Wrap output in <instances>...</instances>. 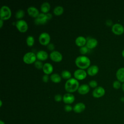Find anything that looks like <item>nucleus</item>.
Returning <instances> with one entry per match:
<instances>
[{"instance_id":"f257e3e1","label":"nucleus","mask_w":124,"mask_h":124,"mask_svg":"<svg viewBox=\"0 0 124 124\" xmlns=\"http://www.w3.org/2000/svg\"><path fill=\"white\" fill-rule=\"evenodd\" d=\"M75 64L79 69L84 70L90 66L91 61L88 57L85 55H81L76 58Z\"/></svg>"},{"instance_id":"f03ea898","label":"nucleus","mask_w":124,"mask_h":124,"mask_svg":"<svg viewBox=\"0 0 124 124\" xmlns=\"http://www.w3.org/2000/svg\"><path fill=\"white\" fill-rule=\"evenodd\" d=\"M79 86V82L75 78H71L68 79L64 85V89L66 92L71 93L78 90Z\"/></svg>"},{"instance_id":"7ed1b4c3","label":"nucleus","mask_w":124,"mask_h":124,"mask_svg":"<svg viewBox=\"0 0 124 124\" xmlns=\"http://www.w3.org/2000/svg\"><path fill=\"white\" fill-rule=\"evenodd\" d=\"M12 15V12L10 8L6 6L3 5L0 8V19L4 20L9 19Z\"/></svg>"},{"instance_id":"20e7f679","label":"nucleus","mask_w":124,"mask_h":124,"mask_svg":"<svg viewBox=\"0 0 124 124\" xmlns=\"http://www.w3.org/2000/svg\"><path fill=\"white\" fill-rule=\"evenodd\" d=\"M36 55L33 52H28L24 54L23 57V62L26 64L34 63L36 61Z\"/></svg>"},{"instance_id":"39448f33","label":"nucleus","mask_w":124,"mask_h":124,"mask_svg":"<svg viewBox=\"0 0 124 124\" xmlns=\"http://www.w3.org/2000/svg\"><path fill=\"white\" fill-rule=\"evenodd\" d=\"M16 26L18 31L21 32H25L28 29V25L27 22L23 20H18L16 23Z\"/></svg>"},{"instance_id":"423d86ee","label":"nucleus","mask_w":124,"mask_h":124,"mask_svg":"<svg viewBox=\"0 0 124 124\" xmlns=\"http://www.w3.org/2000/svg\"><path fill=\"white\" fill-rule=\"evenodd\" d=\"M38 40L41 45L43 46H47L50 43V36L46 32H42L39 35Z\"/></svg>"},{"instance_id":"0eeeda50","label":"nucleus","mask_w":124,"mask_h":124,"mask_svg":"<svg viewBox=\"0 0 124 124\" xmlns=\"http://www.w3.org/2000/svg\"><path fill=\"white\" fill-rule=\"evenodd\" d=\"M48 20L46 14L42 13H40L38 16L35 18L34 20V22L36 25H44L47 23Z\"/></svg>"},{"instance_id":"6e6552de","label":"nucleus","mask_w":124,"mask_h":124,"mask_svg":"<svg viewBox=\"0 0 124 124\" xmlns=\"http://www.w3.org/2000/svg\"><path fill=\"white\" fill-rule=\"evenodd\" d=\"M87 73L85 70L81 69H78L75 71L74 76L75 78L78 80H83L87 77Z\"/></svg>"},{"instance_id":"1a4fd4ad","label":"nucleus","mask_w":124,"mask_h":124,"mask_svg":"<svg viewBox=\"0 0 124 124\" xmlns=\"http://www.w3.org/2000/svg\"><path fill=\"white\" fill-rule=\"evenodd\" d=\"M49 57L52 61L56 62H60L62 60V54L59 51L56 50H54L52 51L50 53Z\"/></svg>"},{"instance_id":"9d476101","label":"nucleus","mask_w":124,"mask_h":124,"mask_svg":"<svg viewBox=\"0 0 124 124\" xmlns=\"http://www.w3.org/2000/svg\"><path fill=\"white\" fill-rule=\"evenodd\" d=\"M105 94V89L101 87L98 86L95 88L92 92V95L94 98H100L102 97Z\"/></svg>"},{"instance_id":"9b49d317","label":"nucleus","mask_w":124,"mask_h":124,"mask_svg":"<svg viewBox=\"0 0 124 124\" xmlns=\"http://www.w3.org/2000/svg\"><path fill=\"white\" fill-rule=\"evenodd\" d=\"M111 31L116 35H121L124 32V27L121 24L115 23L112 25Z\"/></svg>"},{"instance_id":"f8f14e48","label":"nucleus","mask_w":124,"mask_h":124,"mask_svg":"<svg viewBox=\"0 0 124 124\" xmlns=\"http://www.w3.org/2000/svg\"><path fill=\"white\" fill-rule=\"evenodd\" d=\"M75 96L71 93H66L64 94L62 97L63 102L66 104L70 105L75 101Z\"/></svg>"},{"instance_id":"ddd939ff","label":"nucleus","mask_w":124,"mask_h":124,"mask_svg":"<svg viewBox=\"0 0 124 124\" xmlns=\"http://www.w3.org/2000/svg\"><path fill=\"white\" fill-rule=\"evenodd\" d=\"M27 12L29 15L32 17H37L40 14L38 9L34 6H30L27 9Z\"/></svg>"},{"instance_id":"4468645a","label":"nucleus","mask_w":124,"mask_h":124,"mask_svg":"<svg viewBox=\"0 0 124 124\" xmlns=\"http://www.w3.org/2000/svg\"><path fill=\"white\" fill-rule=\"evenodd\" d=\"M98 44L97 40L94 38L90 37L89 39H87V43L86 46L89 49H93L95 48Z\"/></svg>"},{"instance_id":"2eb2a0df","label":"nucleus","mask_w":124,"mask_h":124,"mask_svg":"<svg viewBox=\"0 0 124 124\" xmlns=\"http://www.w3.org/2000/svg\"><path fill=\"white\" fill-rule=\"evenodd\" d=\"M86 108L85 105L81 102L75 104L73 108V110L76 113H81Z\"/></svg>"},{"instance_id":"dca6fc26","label":"nucleus","mask_w":124,"mask_h":124,"mask_svg":"<svg viewBox=\"0 0 124 124\" xmlns=\"http://www.w3.org/2000/svg\"><path fill=\"white\" fill-rule=\"evenodd\" d=\"M99 71V68L96 65H93L87 68V73L91 76H93L96 75Z\"/></svg>"},{"instance_id":"f3484780","label":"nucleus","mask_w":124,"mask_h":124,"mask_svg":"<svg viewBox=\"0 0 124 124\" xmlns=\"http://www.w3.org/2000/svg\"><path fill=\"white\" fill-rule=\"evenodd\" d=\"M90 91V86L88 84H83L80 85L78 88V92L80 94H86Z\"/></svg>"},{"instance_id":"a211bd4d","label":"nucleus","mask_w":124,"mask_h":124,"mask_svg":"<svg viewBox=\"0 0 124 124\" xmlns=\"http://www.w3.org/2000/svg\"><path fill=\"white\" fill-rule=\"evenodd\" d=\"M36 55L38 60L41 61L46 60L48 57V55L46 51L43 50H41L38 51Z\"/></svg>"},{"instance_id":"6ab92c4d","label":"nucleus","mask_w":124,"mask_h":124,"mask_svg":"<svg viewBox=\"0 0 124 124\" xmlns=\"http://www.w3.org/2000/svg\"><path fill=\"white\" fill-rule=\"evenodd\" d=\"M42 69L45 74L48 75L52 73L53 70V67L50 63L46 62L44 64Z\"/></svg>"},{"instance_id":"aec40b11","label":"nucleus","mask_w":124,"mask_h":124,"mask_svg":"<svg viewBox=\"0 0 124 124\" xmlns=\"http://www.w3.org/2000/svg\"><path fill=\"white\" fill-rule=\"evenodd\" d=\"M87 43V39L84 37L82 36H78L75 40V43L78 46L82 47L85 46Z\"/></svg>"},{"instance_id":"412c9836","label":"nucleus","mask_w":124,"mask_h":124,"mask_svg":"<svg viewBox=\"0 0 124 124\" xmlns=\"http://www.w3.org/2000/svg\"><path fill=\"white\" fill-rule=\"evenodd\" d=\"M116 76L118 80L124 83V67L120 68L117 71Z\"/></svg>"},{"instance_id":"4be33fe9","label":"nucleus","mask_w":124,"mask_h":124,"mask_svg":"<svg viewBox=\"0 0 124 124\" xmlns=\"http://www.w3.org/2000/svg\"><path fill=\"white\" fill-rule=\"evenodd\" d=\"M50 9V4L48 2H44L41 5V11L44 14H47Z\"/></svg>"},{"instance_id":"5701e85b","label":"nucleus","mask_w":124,"mask_h":124,"mask_svg":"<svg viewBox=\"0 0 124 124\" xmlns=\"http://www.w3.org/2000/svg\"><path fill=\"white\" fill-rule=\"evenodd\" d=\"M50 79L54 83H60L62 80V77L57 73L52 74L50 76Z\"/></svg>"},{"instance_id":"b1692460","label":"nucleus","mask_w":124,"mask_h":124,"mask_svg":"<svg viewBox=\"0 0 124 124\" xmlns=\"http://www.w3.org/2000/svg\"><path fill=\"white\" fill-rule=\"evenodd\" d=\"M64 9L63 7L61 6H57L53 9V13L55 15L59 16H61L63 14Z\"/></svg>"},{"instance_id":"393cba45","label":"nucleus","mask_w":124,"mask_h":124,"mask_svg":"<svg viewBox=\"0 0 124 124\" xmlns=\"http://www.w3.org/2000/svg\"><path fill=\"white\" fill-rule=\"evenodd\" d=\"M71 73L70 71L64 70L62 71L61 73V77L62 78L65 79H69L71 78Z\"/></svg>"},{"instance_id":"a878e982","label":"nucleus","mask_w":124,"mask_h":124,"mask_svg":"<svg viewBox=\"0 0 124 124\" xmlns=\"http://www.w3.org/2000/svg\"><path fill=\"white\" fill-rule=\"evenodd\" d=\"M26 44L29 46H32L34 44V38L31 35L28 36L26 38Z\"/></svg>"},{"instance_id":"bb28decb","label":"nucleus","mask_w":124,"mask_h":124,"mask_svg":"<svg viewBox=\"0 0 124 124\" xmlns=\"http://www.w3.org/2000/svg\"><path fill=\"white\" fill-rule=\"evenodd\" d=\"M24 15H25L24 11L23 10L20 9L17 11L16 12V13L15 17H16V18L20 20V19H21L24 16Z\"/></svg>"},{"instance_id":"cd10ccee","label":"nucleus","mask_w":124,"mask_h":124,"mask_svg":"<svg viewBox=\"0 0 124 124\" xmlns=\"http://www.w3.org/2000/svg\"><path fill=\"white\" fill-rule=\"evenodd\" d=\"M34 63V66L36 68H37L38 69H43L44 64H43V62H42V61L37 60V61H36Z\"/></svg>"},{"instance_id":"c85d7f7f","label":"nucleus","mask_w":124,"mask_h":124,"mask_svg":"<svg viewBox=\"0 0 124 124\" xmlns=\"http://www.w3.org/2000/svg\"><path fill=\"white\" fill-rule=\"evenodd\" d=\"M88 48L86 46H83L82 47H80L79 48V52L80 53L84 55L86 54L88 52Z\"/></svg>"},{"instance_id":"c756f323","label":"nucleus","mask_w":124,"mask_h":124,"mask_svg":"<svg viewBox=\"0 0 124 124\" xmlns=\"http://www.w3.org/2000/svg\"><path fill=\"white\" fill-rule=\"evenodd\" d=\"M112 86L114 89H118L121 87V84L120 81H119V80H115L113 82Z\"/></svg>"},{"instance_id":"7c9ffc66","label":"nucleus","mask_w":124,"mask_h":124,"mask_svg":"<svg viewBox=\"0 0 124 124\" xmlns=\"http://www.w3.org/2000/svg\"><path fill=\"white\" fill-rule=\"evenodd\" d=\"M88 85L89 86H90L92 88H96L97 87L98 83L96 80H92L89 82Z\"/></svg>"},{"instance_id":"2f4dec72","label":"nucleus","mask_w":124,"mask_h":124,"mask_svg":"<svg viewBox=\"0 0 124 124\" xmlns=\"http://www.w3.org/2000/svg\"><path fill=\"white\" fill-rule=\"evenodd\" d=\"M62 97L60 94H57L54 96V100L56 102H61L62 99Z\"/></svg>"},{"instance_id":"473e14b6","label":"nucleus","mask_w":124,"mask_h":124,"mask_svg":"<svg viewBox=\"0 0 124 124\" xmlns=\"http://www.w3.org/2000/svg\"><path fill=\"white\" fill-rule=\"evenodd\" d=\"M73 108H72V107L70 105H68V104L66 105L64 107V110L66 112H70L72 111L73 110Z\"/></svg>"},{"instance_id":"72a5a7b5","label":"nucleus","mask_w":124,"mask_h":124,"mask_svg":"<svg viewBox=\"0 0 124 124\" xmlns=\"http://www.w3.org/2000/svg\"><path fill=\"white\" fill-rule=\"evenodd\" d=\"M47 48L48 50L53 51H54L55 46H54V45L52 43H49L48 45H47Z\"/></svg>"},{"instance_id":"f704fd0d","label":"nucleus","mask_w":124,"mask_h":124,"mask_svg":"<svg viewBox=\"0 0 124 124\" xmlns=\"http://www.w3.org/2000/svg\"><path fill=\"white\" fill-rule=\"evenodd\" d=\"M42 80L44 82H47L49 80V77L48 75L45 74L42 77Z\"/></svg>"},{"instance_id":"c9c22d12","label":"nucleus","mask_w":124,"mask_h":124,"mask_svg":"<svg viewBox=\"0 0 124 124\" xmlns=\"http://www.w3.org/2000/svg\"><path fill=\"white\" fill-rule=\"evenodd\" d=\"M112 24V22L111 20L108 19L106 21V25L108 26H110Z\"/></svg>"},{"instance_id":"e433bc0d","label":"nucleus","mask_w":124,"mask_h":124,"mask_svg":"<svg viewBox=\"0 0 124 124\" xmlns=\"http://www.w3.org/2000/svg\"><path fill=\"white\" fill-rule=\"evenodd\" d=\"M46 16H47V17L48 20H50V19H51L52 18V15L51 14L48 13L46 14Z\"/></svg>"},{"instance_id":"4c0bfd02","label":"nucleus","mask_w":124,"mask_h":124,"mask_svg":"<svg viewBox=\"0 0 124 124\" xmlns=\"http://www.w3.org/2000/svg\"><path fill=\"white\" fill-rule=\"evenodd\" d=\"M3 20H2V19H0V28H2V26H3Z\"/></svg>"},{"instance_id":"58836bf2","label":"nucleus","mask_w":124,"mask_h":124,"mask_svg":"<svg viewBox=\"0 0 124 124\" xmlns=\"http://www.w3.org/2000/svg\"><path fill=\"white\" fill-rule=\"evenodd\" d=\"M122 90L124 92V83L122 84Z\"/></svg>"},{"instance_id":"ea45409f","label":"nucleus","mask_w":124,"mask_h":124,"mask_svg":"<svg viewBox=\"0 0 124 124\" xmlns=\"http://www.w3.org/2000/svg\"><path fill=\"white\" fill-rule=\"evenodd\" d=\"M0 124H4V122H3L2 121L0 120Z\"/></svg>"},{"instance_id":"a19ab883","label":"nucleus","mask_w":124,"mask_h":124,"mask_svg":"<svg viewBox=\"0 0 124 124\" xmlns=\"http://www.w3.org/2000/svg\"><path fill=\"white\" fill-rule=\"evenodd\" d=\"M122 56H123V57L124 58V49L122 51Z\"/></svg>"}]
</instances>
